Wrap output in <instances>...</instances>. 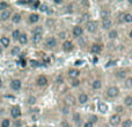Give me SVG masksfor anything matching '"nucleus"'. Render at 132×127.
Here are the masks:
<instances>
[{
  "label": "nucleus",
  "instance_id": "obj_29",
  "mask_svg": "<svg viewBox=\"0 0 132 127\" xmlns=\"http://www.w3.org/2000/svg\"><path fill=\"white\" fill-rule=\"evenodd\" d=\"M13 123H12V119L9 117H4V118L0 119V127H12Z\"/></svg>",
  "mask_w": 132,
  "mask_h": 127
},
{
  "label": "nucleus",
  "instance_id": "obj_47",
  "mask_svg": "<svg viewBox=\"0 0 132 127\" xmlns=\"http://www.w3.org/2000/svg\"><path fill=\"white\" fill-rule=\"evenodd\" d=\"M2 87H4V80H2V77L0 76V89H1Z\"/></svg>",
  "mask_w": 132,
  "mask_h": 127
},
{
  "label": "nucleus",
  "instance_id": "obj_6",
  "mask_svg": "<svg viewBox=\"0 0 132 127\" xmlns=\"http://www.w3.org/2000/svg\"><path fill=\"white\" fill-rule=\"evenodd\" d=\"M100 28L103 30V31L108 32L109 30H111L114 28V20L112 17H104V19H101L100 21Z\"/></svg>",
  "mask_w": 132,
  "mask_h": 127
},
{
  "label": "nucleus",
  "instance_id": "obj_5",
  "mask_svg": "<svg viewBox=\"0 0 132 127\" xmlns=\"http://www.w3.org/2000/svg\"><path fill=\"white\" fill-rule=\"evenodd\" d=\"M35 84L41 89H45L46 87H49L50 81H49V77L46 76L45 74H39L38 76L35 79Z\"/></svg>",
  "mask_w": 132,
  "mask_h": 127
},
{
  "label": "nucleus",
  "instance_id": "obj_13",
  "mask_svg": "<svg viewBox=\"0 0 132 127\" xmlns=\"http://www.w3.org/2000/svg\"><path fill=\"white\" fill-rule=\"evenodd\" d=\"M41 21V14L37 13V12H31V13L28 14L27 16V22L30 25H37V23Z\"/></svg>",
  "mask_w": 132,
  "mask_h": 127
},
{
  "label": "nucleus",
  "instance_id": "obj_12",
  "mask_svg": "<svg viewBox=\"0 0 132 127\" xmlns=\"http://www.w3.org/2000/svg\"><path fill=\"white\" fill-rule=\"evenodd\" d=\"M63 102H64V105H66V106H68L70 109H72V107L77 106V97H75L73 94L68 93L65 95L64 99H63Z\"/></svg>",
  "mask_w": 132,
  "mask_h": 127
},
{
  "label": "nucleus",
  "instance_id": "obj_19",
  "mask_svg": "<svg viewBox=\"0 0 132 127\" xmlns=\"http://www.w3.org/2000/svg\"><path fill=\"white\" fill-rule=\"evenodd\" d=\"M22 20H23L22 13H20V12H13V14H12L11 20L9 21H11L12 24L18 25V24H20V23L22 22Z\"/></svg>",
  "mask_w": 132,
  "mask_h": 127
},
{
  "label": "nucleus",
  "instance_id": "obj_7",
  "mask_svg": "<svg viewBox=\"0 0 132 127\" xmlns=\"http://www.w3.org/2000/svg\"><path fill=\"white\" fill-rule=\"evenodd\" d=\"M22 117V109L19 105H13L9 109V118L12 120H19Z\"/></svg>",
  "mask_w": 132,
  "mask_h": 127
},
{
  "label": "nucleus",
  "instance_id": "obj_18",
  "mask_svg": "<svg viewBox=\"0 0 132 127\" xmlns=\"http://www.w3.org/2000/svg\"><path fill=\"white\" fill-rule=\"evenodd\" d=\"M122 120H123V118H122L121 116H118V114L116 113H112L111 116L109 117V125L111 127H118L119 125H121Z\"/></svg>",
  "mask_w": 132,
  "mask_h": 127
},
{
  "label": "nucleus",
  "instance_id": "obj_24",
  "mask_svg": "<svg viewBox=\"0 0 132 127\" xmlns=\"http://www.w3.org/2000/svg\"><path fill=\"white\" fill-rule=\"evenodd\" d=\"M107 37L109 41H116V39H118L119 37V31L117 28H112L111 30H109V31L107 32Z\"/></svg>",
  "mask_w": 132,
  "mask_h": 127
},
{
  "label": "nucleus",
  "instance_id": "obj_37",
  "mask_svg": "<svg viewBox=\"0 0 132 127\" xmlns=\"http://www.w3.org/2000/svg\"><path fill=\"white\" fill-rule=\"evenodd\" d=\"M58 127H73V125L71 124V121L67 120V119H63V120L59 123Z\"/></svg>",
  "mask_w": 132,
  "mask_h": 127
},
{
  "label": "nucleus",
  "instance_id": "obj_32",
  "mask_svg": "<svg viewBox=\"0 0 132 127\" xmlns=\"http://www.w3.org/2000/svg\"><path fill=\"white\" fill-rule=\"evenodd\" d=\"M123 22L126 24H132V13L131 12H124Z\"/></svg>",
  "mask_w": 132,
  "mask_h": 127
},
{
  "label": "nucleus",
  "instance_id": "obj_38",
  "mask_svg": "<svg viewBox=\"0 0 132 127\" xmlns=\"http://www.w3.org/2000/svg\"><path fill=\"white\" fill-rule=\"evenodd\" d=\"M60 111H62V113L64 114V116H68V114H70L71 112H72V111H71L70 107L66 106V105H64V104H63V106L60 107Z\"/></svg>",
  "mask_w": 132,
  "mask_h": 127
},
{
  "label": "nucleus",
  "instance_id": "obj_21",
  "mask_svg": "<svg viewBox=\"0 0 132 127\" xmlns=\"http://www.w3.org/2000/svg\"><path fill=\"white\" fill-rule=\"evenodd\" d=\"M96 109L101 114H107L109 112V105L104 101H98L97 104H96Z\"/></svg>",
  "mask_w": 132,
  "mask_h": 127
},
{
  "label": "nucleus",
  "instance_id": "obj_14",
  "mask_svg": "<svg viewBox=\"0 0 132 127\" xmlns=\"http://www.w3.org/2000/svg\"><path fill=\"white\" fill-rule=\"evenodd\" d=\"M62 50L64 51L65 53H70V52H73L75 49V44L73 41H70V39H65V41L62 42V45H60Z\"/></svg>",
  "mask_w": 132,
  "mask_h": 127
},
{
  "label": "nucleus",
  "instance_id": "obj_11",
  "mask_svg": "<svg viewBox=\"0 0 132 127\" xmlns=\"http://www.w3.org/2000/svg\"><path fill=\"white\" fill-rule=\"evenodd\" d=\"M71 35L74 39H78L80 37L85 36V29H84V25L81 24H75L73 25L72 30H71Z\"/></svg>",
  "mask_w": 132,
  "mask_h": 127
},
{
  "label": "nucleus",
  "instance_id": "obj_42",
  "mask_svg": "<svg viewBox=\"0 0 132 127\" xmlns=\"http://www.w3.org/2000/svg\"><path fill=\"white\" fill-rule=\"evenodd\" d=\"M38 9H39L41 12H43V13H44V12H46V11L49 9V7H48V5H46V4H44V2H41V6H39Z\"/></svg>",
  "mask_w": 132,
  "mask_h": 127
},
{
  "label": "nucleus",
  "instance_id": "obj_41",
  "mask_svg": "<svg viewBox=\"0 0 132 127\" xmlns=\"http://www.w3.org/2000/svg\"><path fill=\"white\" fill-rule=\"evenodd\" d=\"M58 38V41H59V39H62V41H65V39H67L66 38V32L65 31H60L59 34H58V36H56Z\"/></svg>",
  "mask_w": 132,
  "mask_h": 127
},
{
  "label": "nucleus",
  "instance_id": "obj_49",
  "mask_svg": "<svg viewBox=\"0 0 132 127\" xmlns=\"http://www.w3.org/2000/svg\"><path fill=\"white\" fill-rule=\"evenodd\" d=\"M4 51H5V50L1 48V46H0V57H2V55H4Z\"/></svg>",
  "mask_w": 132,
  "mask_h": 127
},
{
  "label": "nucleus",
  "instance_id": "obj_48",
  "mask_svg": "<svg viewBox=\"0 0 132 127\" xmlns=\"http://www.w3.org/2000/svg\"><path fill=\"white\" fill-rule=\"evenodd\" d=\"M128 36H129V38H130L131 41H132V28H131L130 30H129V35H128Z\"/></svg>",
  "mask_w": 132,
  "mask_h": 127
},
{
  "label": "nucleus",
  "instance_id": "obj_3",
  "mask_svg": "<svg viewBox=\"0 0 132 127\" xmlns=\"http://www.w3.org/2000/svg\"><path fill=\"white\" fill-rule=\"evenodd\" d=\"M84 29H85V32H87V34L94 35L98 31V29H100V24H98V22L95 21V20H88L87 22H85Z\"/></svg>",
  "mask_w": 132,
  "mask_h": 127
},
{
  "label": "nucleus",
  "instance_id": "obj_27",
  "mask_svg": "<svg viewBox=\"0 0 132 127\" xmlns=\"http://www.w3.org/2000/svg\"><path fill=\"white\" fill-rule=\"evenodd\" d=\"M115 76L118 80H126L128 79V70L124 69V68H119L115 72Z\"/></svg>",
  "mask_w": 132,
  "mask_h": 127
},
{
  "label": "nucleus",
  "instance_id": "obj_17",
  "mask_svg": "<svg viewBox=\"0 0 132 127\" xmlns=\"http://www.w3.org/2000/svg\"><path fill=\"white\" fill-rule=\"evenodd\" d=\"M103 51V46L100 43H93L89 45V53L94 56H98L101 55V52Z\"/></svg>",
  "mask_w": 132,
  "mask_h": 127
},
{
  "label": "nucleus",
  "instance_id": "obj_40",
  "mask_svg": "<svg viewBox=\"0 0 132 127\" xmlns=\"http://www.w3.org/2000/svg\"><path fill=\"white\" fill-rule=\"evenodd\" d=\"M87 120H89V121H92V123L95 125L96 123H97V120H98V118H97V116H95V114H90V116L88 117V119Z\"/></svg>",
  "mask_w": 132,
  "mask_h": 127
},
{
  "label": "nucleus",
  "instance_id": "obj_4",
  "mask_svg": "<svg viewBox=\"0 0 132 127\" xmlns=\"http://www.w3.org/2000/svg\"><path fill=\"white\" fill-rule=\"evenodd\" d=\"M58 45H59V41L56 36H49L44 41V48L46 50H56L58 48Z\"/></svg>",
  "mask_w": 132,
  "mask_h": 127
},
{
  "label": "nucleus",
  "instance_id": "obj_22",
  "mask_svg": "<svg viewBox=\"0 0 132 127\" xmlns=\"http://www.w3.org/2000/svg\"><path fill=\"white\" fill-rule=\"evenodd\" d=\"M12 14H13L12 8H8V9H6V11L1 12V13H0V22H2V23L8 22V21L11 20Z\"/></svg>",
  "mask_w": 132,
  "mask_h": 127
},
{
  "label": "nucleus",
  "instance_id": "obj_10",
  "mask_svg": "<svg viewBox=\"0 0 132 127\" xmlns=\"http://www.w3.org/2000/svg\"><path fill=\"white\" fill-rule=\"evenodd\" d=\"M66 76L70 81H73V80H79L80 76H81V70L77 67H70L66 72Z\"/></svg>",
  "mask_w": 132,
  "mask_h": 127
},
{
  "label": "nucleus",
  "instance_id": "obj_25",
  "mask_svg": "<svg viewBox=\"0 0 132 127\" xmlns=\"http://www.w3.org/2000/svg\"><path fill=\"white\" fill-rule=\"evenodd\" d=\"M8 50H9V56H11V57H13V58L21 56V51H22V50H21V46H19L18 44L11 46Z\"/></svg>",
  "mask_w": 132,
  "mask_h": 127
},
{
  "label": "nucleus",
  "instance_id": "obj_20",
  "mask_svg": "<svg viewBox=\"0 0 132 127\" xmlns=\"http://www.w3.org/2000/svg\"><path fill=\"white\" fill-rule=\"evenodd\" d=\"M16 43H18L19 46H26V45H28V44L30 43V41H29V35H28L26 31H22Z\"/></svg>",
  "mask_w": 132,
  "mask_h": 127
},
{
  "label": "nucleus",
  "instance_id": "obj_16",
  "mask_svg": "<svg viewBox=\"0 0 132 127\" xmlns=\"http://www.w3.org/2000/svg\"><path fill=\"white\" fill-rule=\"evenodd\" d=\"M0 46H1L4 50H8L12 46V41L8 35H6V34L0 35Z\"/></svg>",
  "mask_w": 132,
  "mask_h": 127
},
{
  "label": "nucleus",
  "instance_id": "obj_23",
  "mask_svg": "<svg viewBox=\"0 0 132 127\" xmlns=\"http://www.w3.org/2000/svg\"><path fill=\"white\" fill-rule=\"evenodd\" d=\"M102 87H103V82L101 79H94L90 83V88H92V90H94V91L101 90Z\"/></svg>",
  "mask_w": 132,
  "mask_h": 127
},
{
  "label": "nucleus",
  "instance_id": "obj_9",
  "mask_svg": "<svg viewBox=\"0 0 132 127\" xmlns=\"http://www.w3.org/2000/svg\"><path fill=\"white\" fill-rule=\"evenodd\" d=\"M71 124L73 125V127H82V124H84V118H82V114L78 111H74L71 116Z\"/></svg>",
  "mask_w": 132,
  "mask_h": 127
},
{
  "label": "nucleus",
  "instance_id": "obj_39",
  "mask_svg": "<svg viewBox=\"0 0 132 127\" xmlns=\"http://www.w3.org/2000/svg\"><path fill=\"white\" fill-rule=\"evenodd\" d=\"M80 84H81V81L79 80H73V81H71L70 86L72 87V88H78V87H80Z\"/></svg>",
  "mask_w": 132,
  "mask_h": 127
},
{
  "label": "nucleus",
  "instance_id": "obj_28",
  "mask_svg": "<svg viewBox=\"0 0 132 127\" xmlns=\"http://www.w3.org/2000/svg\"><path fill=\"white\" fill-rule=\"evenodd\" d=\"M122 105H123L125 109H131L132 107V95H125L123 97V102H122Z\"/></svg>",
  "mask_w": 132,
  "mask_h": 127
},
{
  "label": "nucleus",
  "instance_id": "obj_43",
  "mask_svg": "<svg viewBox=\"0 0 132 127\" xmlns=\"http://www.w3.org/2000/svg\"><path fill=\"white\" fill-rule=\"evenodd\" d=\"M82 127H95V125L89 120H85L84 124H82Z\"/></svg>",
  "mask_w": 132,
  "mask_h": 127
},
{
  "label": "nucleus",
  "instance_id": "obj_8",
  "mask_svg": "<svg viewBox=\"0 0 132 127\" xmlns=\"http://www.w3.org/2000/svg\"><path fill=\"white\" fill-rule=\"evenodd\" d=\"M23 87V82L21 79H18V77H14L9 81V89L14 93H19V91L22 90Z\"/></svg>",
  "mask_w": 132,
  "mask_h": 127
},
{
  "label": "nucleus",
  "instance_id": "obj_15",
  "mask_svg": "<svg viewBox=\"0 0 132 127\" xmlns=\"http://www.w3.org/2000/svg\"><path fill=\"white\" fill-rule=\"evenodd\" d=\"M89 101H90V97H89V95L87 93H85V91H81V93L77 96V104L81 105V106L87 105L89 103Z\"/></svg>",
  "mask_w": 132,
  "mask_h": 127
},
{
  "label": "nucleus",
  "instance_id": "obj_34",
  "mask_svg": "<svg viewBox=\"0 0 132 127\" xmlns=\"http://www.w3.org/2000/svg\"><path fill=\"white\" fill-rule=\"evenodd\" d=\"M101 19H104V17H111V12H110L109 8H102L101 9Z\"/></svg>",
  "mask_w": 132,
  "mask_h": 127
},
{
  "label": "nucleus",
  "instance_id": "obj_33",
  "mask_svg": "<svg viewBox=\"0 0 132 127\" xmlns=\"http://www.w3.org/2000/svg\"><path fill=\"white\" fill-rule=\"evenodd\" d=\"M125 111H126V109L123 106L122 104H118V105H116L115 106V112L114 113H116V114H118V116H123L124 113H125Z\"/></svg>",
  "mask_w": 132,
  "mask_h": 127
},
{
  "label": "nucleus",
  "instance_id": "obj_2",
  "mask_svg": "<svg viewBox=\"0 0 132 127\" xmlns=\"http://www.w3.org/2000/svg\"><path fill=\"white\" fill-rule=\"evenodd\" d=\"M119 95H121V88L116 84H111V86L107 87L104 90V97L108 99H116Z\"/></svg>",
  "mask_w": 132,
  "mask_h": 127
},
{
  "label": "nucleus",
  "instance_id": "obj_36",
  "mask_svg": "<svg viewBox=\"0 0 132 127\" xmlns=\"http://www.w3.org/2000/svg\"><path fill=\"white\" fill-rule=\"evenodd\" d=\"M119 126H121V127H132V119H131V118H125V119H123Z\"/></svg>",
  "mask_w": 132,
  "mask_h": 127
},
{
  "label": "nucleus",
  "instance_id": "obj_44",
  "mask_svg": "<svg viewBox=\"0 0 132 127\" xmlns=\"http://www.w3.org/2000/svg\"><path fill=\"white\" fill-rule=\"evenodd\" d=\"M123 16H124V12H121V13H118V16H117V22L118 23H124L123 22Z\"/></svg>",
  "mask_w": 132,
  "mask_h": 127
},
{
  "label": "nucleus",
  "instance_id": "obj_26",
  "mask_svg": "<svg viewBox=\"0 0 132 127\" xmlns=\"http://www.w3.org/2000/svg\"><path fill=\"white\" fill-rule=\"evenodd\" d=\"M21 32H22V30L20 29V28H14L13 30L11 31V35H9V38H11V41L12 42H18V39H19V37H20V35H21Z\"/></svg>",
  "mask_w": 132,
  "mask_h": 127
},
{
  "label": "nucleus",
  "instance_id": "obj_45",
  "mask_svg": "<svg viewBox=\"0 0 132 127\" xmlns=\"http://www.w3.org/2000/svg\"><path fill=\"white\" fill-rule=\"evenodd\" d=\"M39 6H41V1H36V2H34V4H32V7H34V8H36V9H38Z\"/></svg>",
  "mask_w": 132,
  "mask_h": 127
},
{
  "label": "nucleus",
  "instance_id": "obj_31",
  "mask_svg": "<svg viewBox=\"0 0 132 127\" xmlns=\"http://www.w3.org/2000/svg\"><path fill=\"white\" fill-rule=\"evenodd\" d=\"M75 41H77V44H78V46H79L80 49H85L87 46V44H88V42H87V38L85 36L80 37V38L75 39Z\"/></svg>",
  "mask_w": 132,
  "mask_h": 127
},
{
  "label": "nucleus",
  "instance_id": "obj_35",
  "mask_svg": "<svg viewBox=\"0 0 132 127\" xmlns=\"http://www.w3.org/2000/svg\"><path fill=\"white\" fill-rule=\"evenodd\" d=\"M11 8V5H9L8 1H4V0H1L0 1V13L4 11H6V9Z\"/></svg>",
  "mask_w": 132,
  "mask_h": 127
},
{
  "label": "nucleus",
  "instance_id": "obj_46",
  "mask_svg": "<svg viewBox=\"0 0 132 127\" xmlns=\"http://www.w3.org/2000/svg\"><path fill=\"white\" fill-rule=\"evenodd\" d=\"M20 63H21V67H26V66H27V62H26V59H22V58H21V60H20Z\"/></svg>",
  "mask_w": 132,
  "mask_h": 127
},
{
  "label": "nucleus",
  "instance_id": "obj_1",
  "mask_svg": "<svg viewBox=\"0 0 132 127\" xmlns=\"http://www.w3.org/2000/svg\"><path fill=\"white\" fill-rule=\"evenodd\" d=\"M43 35H44V27L43 25H34L31 29V35L29 36V41L32 45L37 46L43 42Z\"/></svg>",
  "mask_w": 132,
  "mask_h": 127
},
{
  "label": "nucleus",
  "instance_id": "obj_30",
  "mask_svg": "<svg viewBox=\"0 0 132 127\" xmlns=\"http://www.w3.org/2000/svg\"><path fill=\"white\" fill-rule=\"evenodd\" d=\"M26 103H27V105H29V106H35L37 103V97L35 95H29L27 97V99H26Z\"/></svg>",
  "mask_w": 132,
  "mask_h": 127
}]
</instances>
